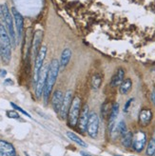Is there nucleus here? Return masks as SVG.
<instances>
[{"instance_id":"nucleus-1","label":"nucleus","mask_w":155,"mask_h":156,"mask_svg":"<svg viewBox=\"0 0 155 156\" xmlns=\"http://www.w3.org/2000/svg\"><path fill=\"white\" fill-rule=\"evenodd\" d=\"M59 71H60L59 61L57 59H52L48 68L47 79H46V84H45V88L43 91V98H44L45 104H48V101L51 96V93L52 91L53 86L56 82Z\"/></svg>"},{"instance_id":"nucleus-2","label":"nucleus","mask_w":155,"mask_h":156,"mask_svg":"<svg viewBox=\"0 0 155 156\" xmlns=\"http://www.w3.org/2000/svg\"><path fill=\"white\" fill-rule=\"evenodd\" d=\"M1 9H2V18L1 21L3 22V24L6 28V30H8V33L10 34V37L12 39V47L16 46L17 43V39H16V33L14 30V25H13V17H12V14L9 10V7L8 5L2 4L1 5Z\"/></svg>"},{"instance_id":"nucleus-3","label":"nucleus","mask_w":155,"mask_h":156,"mask_svg":"<svg viewBox=\"0 0 155 156\" xmlns=\"http://www.w3.org/2000/svg\"><path fill=\"white\" fill-rule=\"evenodd\" d=\"M80 108H81V99L78 96H74L72 101V105L69 108L68 113V121L71 127H75L78 122L80 116Z\"/></svg>"},{"instance_id":"nucleus-4","label":"nucleus","mask_w":155,"mask_h":156,"mask_svg":"<svg viewBox=\"0 0 155 156\" xmlns=\"http://www.w3.org/2000/svg\"><path fill=\"white\" fill-rule=\"evenodd\" d=\"M46 55H47V47L46 46H42L39 51H38L37 55L35 57V61H34V73H33V82L36 84L37 80H38V76H39L41 69L43 68V63L44 60L46 58Z\"/></svg>"},{"instance_id":"nucleus-5","label":"nucleus","mask_w":155,"mask_h":156,"mask_svg":"<svg viewBox=\"0 0 155 156\" xmlns=\"http://www.w3.org/2000/svg\"><path fill=\"white\" fill-rule=\"evenodd\" d=\"M99 124L100 122H99L98 115L95 112H90L89 115V120L87 125V132L91 138L95 139L98 136Z\"/></svg>"},{"instance_id":"nucleus-6","label":"nucleus","mask_w":155,"mask_h":156,"mask_svg":"<svg viewBox=\"0 0 155 156\" xmlns=\"http://www.w3.org/2000/svg\"><path fill=\"white\" fill-rule=\"evenodd\" d=\"M146 134L143 130H138L133 134V139H132V149L137 151L141 152L144 147H146Z\"/></svg>"},{"instance_id":"nucleus-7","label":"nucleus","mask_w":155,"mask_h":156,"mask_svg":"<svg viewBox=\"0 0 155 156\" xmlns=\"http://www.w3.org/2000/svg\"><path fill=\"white\" fill-rule=\"evenodd\" d=\"M48 67H43L40 71L39 76H38V80L35 85V95L37 98H40L43 95V91L46 84V79H47V74H48Z\"/></svg>"},{"instance_id":"nucleus-8","label":"nucleus","mask_w":155,"mask_h":156,"mask_svg":"<svg viewBox=\"0 0 155 156\" xmlns=\"http://www.w3.org/2000/svg\"><path fill=\"white\" fill-rule=\"evenodd\" d=\"M72 92L71 90H68L66 92V94L64 95L63 103H62L60 112H59V115L61 116V118L63 120H65L68 117L69 108H71V105H72Z\"/></svg>"},{"instance_id":"nucleus-9","label":"nucleus","mask_w":155,"mask_h":156,"mask_svg":"<svg viewBox=\"0 0 155 156\" xmlns=\"http://www.w3.org/2000/svg\"><path fill=\"white\" fill-rule=\"evenodd\" d=\"M12 14L13 17L15 29H16V35L20 39L23 33V28H24V19H23L22 14L15 8H12Z\"/></svg>"},{"instance_id":"nucleus-10","label":"nucleus","mask_w":155,"mask_h":156,"mask_svg":"<svg viewBox=\"0 0 155 156\" xmlns=\"http://www.w3.org/2000/svg\"><path fill=\"white\" fill-rule=\"evenodd\" d=\"M89 106L88 104H86L83 107V110L80 112V116L78 122H77V125H78V128L82 132L87 131V125H88V120H89Z\"/></svg>"},{"instance_id":"nucleus-11","label":"nucleus","mask_w":155,"mask_h":156,"mask_svg":"<svg viewBox=\"0 0 155 156\" xmlns=\"http://www.w3.org/2000/svg\"><path fill=\"white\" fill-rule=\"evenodd\" d=\"M63 99H64V94L61 90H55L53 92L51 97V105L53 111L56 113H59L60 112L62 103H63Z\"/></svg>"},{"instance_id":"nucleus-12","label":"nucleus","mask_w":155,"mask_h":156,"mask_svg":"<svg viewBox=\"0 0 155 156\" xmlns=\"http://www.w3.org/2000/svg\"><path fill=\"white\" fill-rule=\"evenodd\" d=\"M118 114H119V104L114 103L111 107V113L108 115V130H110L111 133H112L114 130L115 121L117 119Z\"/></svg>"},{"instance_id":"nucleus-13","label":"nucleus","mask_w":155,"mask_h":156,"mask_svg":"<svg viewBox=\"0 0 155 156\" xmlns=\"http://www.w3.org/2000/svg\"><path fill=\"white\" fill-rule=\"evenodd\" d=\"M14 147L7 141L0 140V156H15Z\"/></svg>"},{"instance_id":"nucleus-14","label":"nucleus","mask_w":155,"mask_h":156,"mask_svg":"<svg viewBox=\"0 0 155 156\" xmlns=\"http://www.w3.org/2000/svg\"><path fill=\"white\" fill-rule=\"evenodd\" d=\"M0 45L8 47V48H12V47L10 34L2 23H0Z\"/></svg>"},{"instance_id":"nucleus-15","label":"nucleus","mask_w":155,"mask_h":156,"mask_svg":"<svg viewBox=\"0 0 155 156\" xmlns=\"http://www.w3.org/2000/svg\"><path fill=\"white\" fill-rule=\"evenodd\" d=\"M152 117L153 113L150 108H143V110H141L140 113H139V123H140L141 126H148L151 122Z\"/></svg>"},{"instance_id":"nucleus-16","label":"nucleus","mask_w":155,"mask_h":156,"mask_svg":"<svg viewBox=\"0 0 155 156\" xmlns=\"http://www.w3.org/2000/svg\"><path fill=\"white\" fill-rule=\"evenodd\" d=\"M72 51L66 48L63 50L61 53V57H60V60H59V67H60V71H63V69L68 66V64L69 63V60L72 58Z\"/></svg>"},{"instance_id":"nucleus-17","label":"nucleus","mask_w":155,"mask_h":156,"mask_svg":"<svg viewBox=\"0 0 155 156\" xmlns=\"http://www.w3.org/2000/svg\"><path fill=\"white\" fill-rule=\"evenodd\" d=\"M125 79V71L123 69H118L116 73L112 75L111 79V86L113 88L119 87L121 83Z\"/></svg>"},{"instance_id":"nucleus-18","label":"nucleus","mask_w":155,"mask_h":156,"mask_svg":"<svg viewBox=\"0 0 155 156\" xmlns=\"http://www.w3.org/2000/svg\"><path fill=\"white\" fill-rule=\"evenodd\" d=\"M41 39H42V32L41 30H37L33 37V56L35 58L38 51L41 48Z\"/></svg>"},{"instance_id":"nucleus-19","label":"nucleus","mask_w":155,"mask_h":156,"mask_svg":"<svg viewBox=\"0 0 155 156\" xmlns=\"http://www.w3.org/2000/svg\"><path fill=\"white\" fill-rule=\"evenodd\" d=\"M0 57L4 62V64H9L12 59V48H8V47L0 45Z\"/></svg>"},{"instance_id":"nucleus-20","label":"nucleus","mask_w":155,"mask_h":156,"mask_svg":"<svg viewBox=\"0 0 155 156\" xmlns=\"http://www.w3.org/2000/svg\"><path fill=\"white\" fill-rule=\"evenodd\" d=\"M131 88H132V81H131L130 78H126V79H124V81L119 86L120 93L121 94H127V93L131 90Z\"/></svg>"},{"instance_id":"nucleus-21","label":"nucleus","mask_w":155,"mask_h":156,"mask_svg":"<svg viewBox=\"0 0 155 156\" xmlns=\"http://www.w3.org/2000/svg\"><path fill=\"white\" fill-rule=\"evenodd\" d=\"M132 139H133L132 132L128 131L125 135L122 136L121 143L125 147H131V145H132Z\"/></svg>"},{"instance_id":"nucleus-22","label":"nucleus","mask_w":155,"mask_h":156,"mask_svg":"<svg viewBox=\"0 0 155 156\" xmlns=\"http://www.w3.org/2000/svg\"><path fill=\"white\" fill-rule=\"evenodd\" d=\"M67 136L69 137V139H71L72 142L76 143L77 145H79V146H81V147H87V144L85 143L78 135H76L75 133H73V132H72V131H68V132H67Z\"/></svg>"},{"instance_id":"nucleus-23","label":"nucleus","mask_w":155,"mask_h":156,"mask_svg":"<svg viewBox=\"0 0 155 156\" xmlns=\"http://www.w3.org/2000/svg\"><path fill=\"white\" fill-rule=\"evenodd\" d=\"M116 130H117V133L119 135H121V137L123 135H125L127 132L129 131L128 130V128H127V125L126 123L124 122V121H121L118 125H117V127H116Z\"/></svg>"},{"instance_id":"nucleus-24","label":"nucleus","mask_w":155,"mask_h":156,"mask_svg":"<svg viewBox=\"0 0 155 156\" xmlns=\"http://www.w3.org/2000/svg\"><path fill=\"white\" fill-rule=\"evenodd\" d=\"M146 155L153 156L155 155V139L152 138L150 140V142L146 147Z\"/></svg>"},{"instance_id":"nucleus-25","label":"nucleus","mask_w":155,"mask_h":156,"mask_svg":"<svg viewBox=\"0 0 155 156\" xmlns=\"http://www.w3.org/2000/svg\"><path fill=\"white\" fill-rule=\"evenodd\" d=\"M102 83V78L100 75L96 74L92 77V80H91V86H92V89L93 90H98L100 88Z\"/></svg>"},{"instance_id":"nucleus-26","label":"nucleus","mask_w":155,"mask_h":156,"mask_svg":"<svg viewBox=\"0 0 155 156\" xmlns=\"http://www.w3.org/2000/svg\"><path fill=\"white\" fill-rule=\"evenodd\" d=\"M112 107V106H111ZM111 107L108 103H105L102 106V110H101V113L103 117H107V115H110L111 111Z\"/></svg>"},{"instance_id":"nucleus-27","label":"nucleus","mask_w":155,"mask_h":156,"mask_svg":"<svg viewBox=\"0 0 155 156\" xmlns=\"http://www.w3.org/2000/svg\"><path fill=\"white\" fill-rule=\"evenodd\" d=\"M11 106L13 108H15V110H16V111H18V112H20L21 113H23V114H24V115H26V116H28L29 117V118H32V116H30L26 111H24V110H23V108H20L19 106H17V105H15L14 103H11Z\"/></svg>"},{"instance_id":"nucleus-28","label":"nucleus","mask_w":155,"mask_h":156,"mask_svg":"<svg viewBox=\"0 0 155 156\" xmlns=\"http://www.w3.org/2000/svg\"><path fill=\"white\" fill-rule=\"evenodd\" d=\"M7 116L9 117V118H13V119H18L19 118V114L14 112V111H8L7 112Z\"/></svg>"},{"instance_id":"nucleus-29","label":"nucleus","mask_w":155,"mask_h":156,"mask_svg":"<svg viewBox=\"0 0 155 156\" xmlns=\"http://www.w3.org/2000/svg\"><path fill=\"white\" fill-rule=\"evenodd\" d=\"M134 99L133 98H130L128 102L126 103V105H125V108H124V111H125L126 112L129 111V107H130V105H131V103H132V101H133Z\"/></svg>"},{"instance_id":"nucleus-30","label":"nucleus","mask_w":155,"mask_h":156,"mask_svg":"<svg viewBox=\"0 0 155 156\" xmlns=\"http://www.w3.org/2000/svg\"><path fill=\"white\" fill-rule=\"evenodd\" d=\"M151 100H152V103L155 105V89L153 90V91L151 93Z\"/></svg>"},{"instance_id":"nucleus-31","label":"nucleus","mask_w":155,"mask_h":156,"mask_svg":"<svg viewBox=\"0 0 155 156\" xmlns=\"http://www.w3.org/2000/svg\"><path fill=\"white\" fill-rule=\"evenodd\" d=\"M6 74H7V72L5 71V69H1V71H0V76L1 77H5Z\"/></svg>"},{"instance_id":"nucleus-32","label":"nucleus","mask_w":155,"mask_h":156,"mask_svg":"<svg viewBox=\"0 0 155 156\" xmlns=\"http://www.w3.org/2000/svg\"><path fill=\"white\" fill-rule=\"evenodd\" d=\"M4 84H5V85H8V84L12 85V84H13V82H12L11 79H6V80H5V82H4Z\"/></svg>"},{"instance_id":"nucleus-33","label":"nucleus","mask_w":155,"mask_h":156,"mask_svg":"<svg viewBox=\"0 0 155 156\" xmlns=\"http://www.w3.org/2000/svg\"><path fill=\"white\" fill-rule=\"evenodd\" d=\"M80 154H81L82 156H91L90 153H87V152H85V151H81Z\"/></svg>"},{"instance_id":"nucleus-34","label":"nucleus","mask_w":155,"mask_h":156,"mask_svg":"<svg viewBox=\"0 0 155 156\" xmlns=\"http://www.w3.org/2000/svg\"><path fill=\"white\" fill-rule=\"evenodd\" d=\"M153 138H154V139H155V133H154V137H153Z\"/></svg>"},{"instance_id":"nucleus-35","label":"nucleus","mask_w":155,"mask_h":156,"mask_svg":"<svg viewBox=\"0 0 155 156\" xmlns=\"http://www.w3.org/2000/svg\"><path fill=\"white\" fill-rule=\"evenodd\" d=\"M15 156H18V155H15Z\"/></svg>"},{"instance_id":"nucleus-36","label":"nucleus","mask_w":155,"mask_h":156,"mask_svg":"<svg viewBox=\"0 0 155 156\" xmlns=\"http://www.w3.org/2000/svg\"><path fill=\"white\" fill-rule=\"evenodd\" d=\"M117 156H118V155H117Z\"/></svg>"}]
</instances>
